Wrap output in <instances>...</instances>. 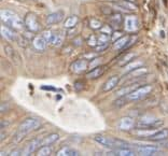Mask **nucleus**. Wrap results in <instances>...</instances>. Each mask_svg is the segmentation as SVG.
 Here are the masks:
<instances>
[{"instance_id": "nucleus-15", "label": "nucleus", "mask_w": 168, "mask_h": 156, "mask_svg": "<svg viewBox=\"0 0 168 156\" xmlns=\"http://www.w3.org/2000/svg\"><path fill=\"white\" fill-rule=\"evenodd\" d=\"M168 138V129H160V130H155L153 133H151L149 137H147V139L152 141H163L166 140Z\"/></svg>"}, {"instance_id": "nucleus-4", "label": "nucleus", "mask_w": 168, "mask_h": 156, "mask_svg": "<svg viewBox=\"0 0 168 156\" xmlns=\"http://www.w3.org/2000/svg\"><path fill=\"white\" fill-rule=\"evenodd\" d=\"M152 89H153V87L151 86V85H142V86L137 87V88L131 92L130 94H128L127 96H126V99L130 101H139L141 99L145 98V97L152 92Z\"/></svg>"}, {"instance_id": "nucleus-22", "label": "nucleus", "mask_w": 168, "mask_h": 156, "mask_svg": "<svg viewBox=\"0 0 168 156\" xmlns=\"http://www.w3.org/2000/svg\"><path fill=\"white\" fill-rule=\"evenodd\" d=\"M63 41H64V37H63V35H60V33H52V36H51V38L48 39V42L53 46H59L63 43Z\"/></svg>"}, {"instance_id": "nucleus-24", "label": "nucleus", "mask_w": 168, "mask_h": 156, "mask_svg": "<svg viewBox=\"0 0 168 156\" xmlns=\"http://www.w3.org/2000/svg\"><path fill=\"white\" fill-rule=\"evenodd\" d=\"M116 6L124 10H136L137 6L134 3L133 1H128V0H121L119 3H116Z\"/></svg>"}, {"instance_id": "nucleus-28", "label": "nucleus", "mask_w": 168, "mask_h": 156, "mask_svg": "<svg viewBox=\"0 0 168 156\" xmlns=\"http://www.w3.org/2000/svg\"><path fill=\"white\" fill-rule=\"evenodd\" d=\"M134 57H135V54H134V53H128V54H126L120 60V62H119V65H120V66H126L127 64H130V62H133Z\"/></svg>"}, {"instance_id": "nucleus-30", "label": "nucleus", "mask_w": 168, "mask_h": 156, "mask_svg": "<svg viewBox=\"0 0 168 156\" xmlns=\"http://www.w3.org/2000/svg\"><path fill=\"white\" fill-rule=\"evenodd\" d=\"M4 50H6V54L8 55V57L11 58L12 60H16L15 58L18 57V54H16V52L10 45H6V46H4Z\"/></svg>"}, {"instance_id": "nucleus-3", "label": "nucleus", "mask_w": 168, "mask_h": 156, "mask_svg": "<svg viewBox=\"0 0 168 156\" xmlns=\"http://www.w3.org/2000/svg\"><path fill=\"white\" fill-rule=\"evenodd\" d=\"M163 124L164 122L162 119H157L153 116L148 115L139 118V121L136 123V126L139 129H157L163 126Z\"/></svg>"}, {"instance_id": "nucleus-12", "label": "nucleus", "mask_w": 168, "mask_h": 156, "mask_svg": "<svg viewBox=\"0 0 168 156\" xmlns=\"http://www.w3.org/2000/svg\"><path fill=\"white\" fill-rule=\"evenodd\" d=\"M135 125H136V122L133 118H130V116H124V118H122L120 119V122L118 124V127L121 130H130V129L135 127Z\"/></svg>"}, {"instance_id": "nucleus-11", "label": "nucleus", "mask_w": 168, "mask_h": 156, "mask_svg": "<svg viewBox=\"0 0 168 156\" xmlns=\"http://www.w3.org/2000/svg\"><path fill=\"white\" fill-rule=\"evenodd\" d=\"M89 67V64L87 62V58L86 59H78L75 60L74 63H72L71 65V71L74 72V73H81V72L85 71L87 68Z\"/></svg>"}, {"instance_id": "nucleus-37", "label": "nucleus", "mask_w": 168, "mask_h": 156, "mask_svg": "<svg viewBox=\"0 0 168 156\" xmlns=\"http://www.w3.org/2000/svg\"><path fill=\"white\" fill-rule=\"evenodd\" d=\"M9 155H11V156H19V155H23V151H22V150H18V148H15V150L11 151Z\"/></svg>"}, {"instance_id": "nucleus-18", "label": "nucleus", "mask_w": 168, "mask_h": 156, "mask_svg": "<svg viewBox=\"0 0 168 156\" xmlns=\"http://www.w3.org/2000/svg\"><path fill=\"white\" fill-rule=\"evenodd\" d=\"M56 155L57 156H78V155H80V152L74 148L64 147L57 151Z\"/></svg>"}, {"instance_id": "nucleus-19", "label": "nucleus", "mask_w": 168, "mask_h": 156, "mask_svg": "<svg viewBox=\"0 0 168 156\" xmlns=\"http://www.w3.org/2000/svg\"><path fill=\"white\" fill-rule=\"evenodd\" d=\"M138 83H134V84H130V85H126V86H124L123 88L119 89L118 92H116V95H118L119 97H124V96H127L128 94H130L133 91H135L138 86Z\"/></svg>"}, {"instance_id": "nucleus-20", "label": "nucleus", "mask_w": 168, "mask_h": 156, "mask_svg": "<svg viewBox=\"0 0 168 156\" xmlns=\"http://www.w3.org/2000/svg\"><path fill=\"white\" fill-rule=\"evenodd\" d=\"M148 73V68L143 67V66H140V67L136 68V69L131 70V71L128 72V77L130 78H140L143 77L145 74Z\"/></svg>"}, {"instance_id": "nucleus-2", "label": "nucleus", "mask_w": 168, "mask_h": 156, "mask_svg": "<svg viewBox=\"0 0 168 156\" xmlns=\"http://www.w3.org/2000/svg\"><path fill=\"white\" fill-rule=\"evenodd\" d=\"M94 140L100 145L107 148H130V143L127 141L121 140V139L109 137V136L104 135H96L94 137Z\"/></svg>"}, {"instance_id": "nucleus-5", "label": "nucleus", "mask_w": 168, "mask_h": 156, "mask_svg": "<svg viewBox=\"0 0 168 156\" xmlns=\"http://www.w3.org/2000/svg\"><path fill=\"white\" fill-rule=\"evenodd\" d=\"M41 126V122L37 118H26L19 124L18 130L21 133H23L24 136L28 135L29 133L36 130Z\"/></svg>"}, {"instance_id": "nucleus-39", "label": "nucleus", "mask_w": 168, "mask_h": 156, "mask_svg": "<svg viewBox=\"0 0 168 156\" xmlns=\"http://www.w3.org/2000/svg\"><path fill=\"white\" fill-rule=\"evenodd\" d=\"M128 1H133V2H134V1H135V0H128Z\"/></svg>"}, {"instance_id": "nucleus-21", "label": "nucleus", "mask_w": 168, "mask_h": 156, "mask_svg": "<svg viewBox=\"0 0 168 156\" xmlns=\"http://www.w3.org/2000/svg\"><path fill=\"white\" fill-rule=\"evenodd\" d=\"M130 37H128V36H124V37H121L119 39H116L115 42L113 43V48H115V50H124L125 48L126 44H127L128 40H130Z\"/></svg>"}, {"instance_id": "nucleus-38", "label": "nucleus", "mask_w": 168, "mask_h": 156, "mask_svg": "<svg viewBox=\"0 0 168 156\" xmlns=\"http://www.w3.org/2000/svg\"><path fill=\"white\" fill-rule=\"evenodd\" d=\"M0 141H3L6 139V133L3 131V129H1V133H0Z\"/></svg>"}, {"instance_id": "nucleus-26", "label": "nucleus", "mask_w": 168, "mask_h": 156, "mask_svg": "<svg viewBox=\"0 0 168 156\" xmlns=\"http://www.w3.org/2000/svg\"><path fill=\"white\" fill-rule=\"evenodd\" d=\"M78 22H79V18L75 15H72V16H69L65 22V27L66 28H74L77 26Z\"/></svg>"}, {"instance_id": "nucleus-17", "label": "nucleus", "mask_w": 168, "mask_h": 156, "mask_svg": "<svg viewBox=\"0 0 168 156\" xmlns=\"http://www.w3.org/2000/svg\"><path fill=\"white\" fill-rule=\"evenodd\" d=\"M119 82H120V78H119L118 75H113V77L109 78V79L107 80V82L104 84V87H103L104 92L112 91V89L119 84Z\"/></svg>"}, {"instance_id": "nucleus-16", "label": "nucleus", "mask_w": 168, "mask_h": 156, "mask_svg": "<svg viewBox=\"0 0 168 156\" xmlns=\"http://www.w3.org/2000/svg\"><path fill=\"white\" fill-rule=\"evenodd\" d=\"M33 45L37 51H44L47 48L48 41L43 36H37L33 39Z\"/></svg>"}, {"instance_id": "nucleus-32", "label": "nucleus", "mask_w": 168, "mask_h": 156, "mask_svg": "<svg viewBox=\"0 0 168 156\" xmlns=\"http://www.w3.org/2000/svg\"><path fill=\"white\" fill-rule=\"evenodd\" d=\"M140 66H142V63L141 62H130V64H127L125 66V68H126V71L130 72V71H131V70L140 67Z\"/></svg>"}, {"instance_id": "nucleus-25", "label": "nucleus", "mask_w": 168, "mask_h": 156, "mask_svg": "<svg viewBox=\"0 0 168 156\" xmlns=\"http://www.w3.org/2000/svg\"><path fill=\"white\" fill-rule=\"evenodd\" d=\"M104 73V68L103 67H95L94 69H92L89 73L86 74V77L89 79H96V78H99L101 74Z\"/></svg>"}, {"instance_id": "nucleus-36", "label": "nucleus", "mask_w": 168, "mask_h": 156, "mask_svg": "<svg viewBox=\"0 0 168 156\" xmlns=\"http://www.w3.org/2000/svg\"><path fill=\"white\" fill-rule=\"evenodd\" d=\"M100 33H108V35H110V33H112V29L109 25H106L100 28Z\"/></svg>"}, {"instance_id": "nucleus-14", "label": "nucleus", "mask_w": 168, "mask_h": 156, "mask_svg": "<svg viewBox=\"0 0 168 156\" xmlns=\"http://www.w3.org/2000/svg\"><path fill=\"white\" fill-rule=\"evenodd\" d=\"M108 155H114V156H134L136 155L135 150H131L130 148H112L110 152L107 153Z\"/></svg>"}, {"instance_id": "nucleus-1", "label": "nucleus", "mask_w": 168, "mask_h": 156, "mask_svg": "<svg viewBox=\"0 0 168 156\" xmlns=\"http://www.w3.org/2000/svg\"><path fill=\"white\" fill-rule=\"evenodd\" d=\"M0 18L4 25L15 29V30H22L25 27V22L19 18L15 12L11 11V10H1Z\"/></svg>"}, {"instance_id": "nucleus-33", "label": "nucleus", "mask_w": 168, "mask_h": 156, "mask_svg": "<svg viewBox=\"0 0 168 156\" xmlns=\"http://www.w3.org/2000/svg\"><path fill=\"white\" fill-rule=\"evenodd\" d=\"M87 44H89V46H92V48L97 46L98 45V38H97L95 35H92L91 37L89 38V40H87Z\"/></svg>"}, {"instance_id": "nucleus-23", "label": "nucleus", "mask_w": 168, "mask_h": 156, "mask_svg": "<svg viewBox=\"0 0 168 156\" xmlns=\"http://www.w3.org/2000/svg\"><path fill=\"white\" fill-rule=\"evenodd\" d=\"M58 139H59V135L58 133H50V135L42 138V147L43 145H52Z\"/></svg>"}, {"instance_id": "nucleus-29", "label": "nucleus", "mask_w": 168, "mask_h": 156, "mask_svg": "<svg viewBox=\"0 0 168 156\" xmlns=\"http://www.w3.org/2000/svg\"><path fill=\"white\" fill-rule=\"evenodd\" d=\"M89 27L94 29V30H98V29L103 27V23L97 18H91L89 19Z\"/></svg>"}, {"instance_id": "nucleus-35", "label": "nucleus", "mask_w": 168, "mask_h": 156, "mask_svg": "<svg viewBox=\"0 0 168 156\" xmlns=\"http://www.w3.org/2000/svg\"><path fill=\"white\" fill-rule=\"evenodd\" d=\"M109 48V43H99L97 46H95V51L96 52H104V51H106L107 48Z\"/></svg>"}, {"instance_id": "nucleus-27", "label": "nucleus", "mask_w": 168, "mask_h": 156, "mask_svg": "<svg viewBox=\"0 0 168 156\" xmlns=\"http://www.w3.org/2000/svg\"><path fill=\"white\" fill-rule=\"evenodd\" d=\"M52 153V148L50 145H43L37 151V155L39 156H48Z\"/></svg>"}, {"instance_id": "nucleus-10", "label": "nucleus", "mask_w": 168, "mask_h": 156, "mask_svg": "<svg viewBox=\"0 0 168 156\" xmlns=\"http://www.w3.org/2000/svg\"><path fill=\"white\" fill-rule=\"evenodd\" d=\"M42 147V138H36L33 140H31L30 142L27 144V147L25 148V150L23 151V155H30L33 152L38 151L39 148Z\"/></svg>"}, {"instance_id": "nucleus-31", "label": "nucleus", "mask_w": 168, "mask_h": 156, "mask_svg": "<svg viewBox=\"0 0 168 156\" xmlns=\"http://www.w3.org/2000/svg\"><path fill=\"white\" fill-rule=\"evenodd\" d=\"M122 21H123V16H122V14H113V15L111 16V23L113 24V25H116V26H120Z\"/></svg>"}, {"instance_id": "nucleus-34", "label": "nucleus", "mask_w": 168, "mask_h": 156, "mask_svg": "<svg viewBox=\"0 0 168 156\" xmlns=\"http://www.w3.org/2000/svg\"><path fill=\"white\" fill-rule=\"evenodd\" d=\"M111 39V36L108 33H100L98 37V44L99 43H107Z\"/></svg>"}, {"instance_id": "nucleus-13", "label": "nucleus", "mask_w": 168, "mask_h": 156, "mask_svg": "<svg viewBox=\"0 0 168 156\" xmlns=\"http://www.w3.org/2000/svg\"><path fill=\"white\" fill-rule=\"evenodd\" d=\"M63 19H64V12L63 11L53 12V13L48 14L47 16V25L48 26L56 25V24H59Z\"/></svg>"}, {"instance_id": "nucleus-6", "label": "nucleus", "mask_w": 168, "mask_h": 156, "mask_svg": "<svg viewBox=\"0 0 168 156\" xmlns=\"http://www.w3.org/2000/svg\"><path fill=\"white\" fill-rule=\"evenodd\" d=\"M25 27L31 33H38L40 30V23L38 21V18L36 14L33 13H28L25 16Z\"/></svg>"}, {"instance_id": "nucleus-8", "label": "nucleus", "mask_w": 168, "mask_h": 156, "mask_svg": "<svg viewBox=\"0 0 168 156\" xmlns=\"http://www.w3.org/2000/svg\"><path fill=\"white\" fill-rule=\"evenodd\" d=\"M124 27L128 33H134L139 28V21L136 15H128L124 19Z\"/></svg>"}, {"instance_id": "nucleus-9", "label": "nucleus", "mask_w": 168, "mask_h": 156, "mask_svg": "<svg viewBox=\"0 0 168 156\" xmlns=\"http://www.w3.org/2000/svg\"><path fill=\"white\" fill-rule=\"evenodd\" d=\"M15 29H13V28H11V27H9V26H7V25H2L1 26V36H2V38L3 39H6L7 41H18V35L15 33Z\"/></svg>"}, {"instance_id": "nucleus-7", "label": "nucleus", "mask_w": 168, "mask_h": 156, "mask_svg": "<svg viewBox=\"0 0 168 156\" xmlns=\"http://www.w3.org/2000/svg\"><path fill=\"white\" fill-rule=\"evenodd\" d=\"M136 153L142 156H153L162 154V151L160 148L153 147V145H141V147L136 148Z\"/></svg>"}]
</instances>
